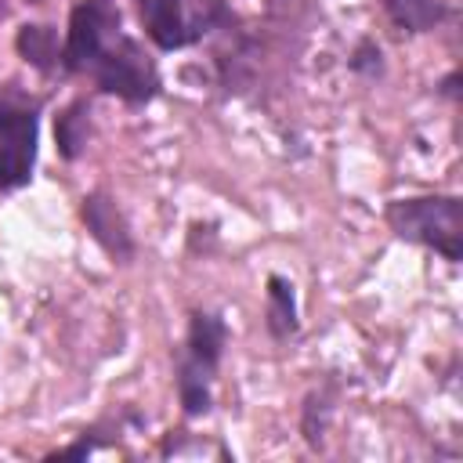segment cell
Listing matches in <instances>:
<instances>
[{
  "mask_svg": "<svg viewBox=\"0 0 463 463\" xmlns=\"http://www.w3.org/2000/svg\"><path fill=\"white\" fill-rule=\"evenodd\" d=\"M351 69H354V72H365V76H376V72H380V47L365 40V43L354 51V58H351Z\"/></svg>",
  "mask_w": 463,
  "mask_h": 463,
  "instance_id": "cell-13",
  "label": "cell"
},
{
  "mask_svg": "<svg viewBox=\"0 0 463 463\" xmlns=\"http://www.w3.org/2000/svg\"><path fill=\"white\" fill-rule=\"evenodd\" d=\"M90 452V445H72V449H65V452H58L54 459H76V456H87Z\"/></svg>",
  "mask_w": 463,
  "mask_h": 463,
  "instance_id": "cell-14",
  "label": "cell"
},
{
  "mask_svg": "<svg viewBox=\"0 0 463 463\" xmlns=\"http://www.w3.org/2000/svg\"><path fill=\"white\" fill-rule=\"evenodd\" d=\"M83 224L90 228V235L112 253V257H130L134 253V242H130V232H127V221L119 217L116 203L101 192L87 195L83 199Z\"/></svg>",
  "mask_w": 463,
  "mask_h": 463,
  "instance_id": "cell-6",
  "label": "cell"
},
{
  "mask_svg": "<svg viewBox=\"0 0 463 463\" xmlns=\"http://www.w3.org/2000/svg\"><path fill=\"white\" fill-rule=\"evenodd\" d=\"M141 18L156 47L177 51L199 36L195 22L184 14V0H141Z\"/></svg>",
  "mask_w": 463,
  "mask_h": 463,
  "instance_id": "cell-5",
  "label": "cell"
},
{
  "mask_svg": "<svg viewBox=\"0 0 463 463\" xmlns=\"http://www.w3.org/2000/svg\"><path fill=\"white\" fill-rule=\"evenodd\" d=\"M87 101H72L61 116H58V123H54V141H58V152L65 156V159H76L80 152H83V145H87V130H90V123H87Z\"/></svg>",
  "mask_w": 463,
  "mask_h": 463,
  "instance_id": "cell-9",
  "label": "cell"
},
{
  "mask_svg": "<svg viewBox=\"0 0 463 463\" xmlns=\"http://www.w3.org/2000/svg\"><path fill=\"white\" fill-rule=\"evenodd\" d=\"M36 163V109L0 94V192L22 188Z\"/></svg>",
  "mask_w": 463,
  "mask_h": 463,
  "instance_id": "cell-3",
  "label": "cell"
},
{
  "mask_svg": "<svg viewBox=\"0 0 463 463\" xmlns=\"http://www.w3.org/2000/svg\"><path fill=\"white\" fill-rule=\"evenodd\" d=\"M387 224L398 239L430 246L445 260L463 257V203L456 195L398 199L387 206Z\"/></svg>",
  "mask_w": 463,
  "mask_h": 463,
  "instance_id": "cell-1",
  "label": "cell"
},
{
  "mask_svg": "<svg viewBox=\"0 0 463 463\" xmlns=\"http://www.w3.org/2000/svg\"><path fill=\"white\" fill-rule=\"evenodd\" d=\"M14 47H18V54L29 61V65H36V69H51L54 65V58H58V36H54V29H47V25H22L18 29V36H14Z\"/></svg>",
  "mask_w": 463,
  "mask_h": 463,
  "instance_id": "cell-11",
  "label": "cell"
},
{
  "mask_svg": "<svg viewBox=\"0 0 463 463\" xmlns=\"http://www.w3.org/2000/svg\"><path fill=\"white\" fill-rule=\"evenodd\" d=\"M383 7L402 29H412V33H427L445 18L441 0H383Z\"/></svg>",
  "mask_w": 463,
  "mask_h": 463,
  "instance_id": "cell-10",
  "label": "cell"
},
{
  "mask_svg": "<svg viewBox=\"0 0 463 463\" xmlns=\"http://www.w3.org/2000/svg\"><path fill=\"white\" fill-rule=\"evenodd\" d=\"M119 33V11L116 0H83L69 14V36L61 47V61L69 72L90 69L94 58L105 51V43Z\"/></svg>",
  "mask_w": 463,
  "mask_h": 463,
  "instance_id": "cell-4",
  "label": "cell"
},
{
  "mask_svg": "<svg viewBox=\"0 0 463 463\" xmlns=\"http://www.w3.org/2000/svg\"><path fill=\"white\" fill-rule=\"evenodd\" d=\"M210 380H213V369H206L203 362L195 358H181L177 365V394H181V405L188 416H199L210 409Z\"/></svg>",
  "mask_w": 463,
  "mask_h": 463,
  "instance_id": "cell-8",
  "label": "cell"
},
{
  "mask_svg": "<svg viewBox=\"0 0 463 463\" xmlns=\"http://www.w3.org/2000/svg\"><path fill=\"white\" fill-rule=\"evenodd\" d=\"M224 336H228L224 322H221L217 315H210V311H199V315H192V326H188V351H184V354L195 358V362H203L206 369H217Z\"/></svg>",
  "mask_w": 463,
  "mask_h": 463,
  "instance_id": "cell-7",
  "label": "cell"
},
{
  "mask_svg": "<svg viewBox=\"0 0 463 463\" xmlns=\"http://www.w3.org/2000/svg\"><path fill=\"white\" fill-rule=\"evenodd\" d=\"M90 72L101 90H109L130 105H141L159 90V72H156L152 58L137 47V40H130L123 33H116L105 43V51L94 58Z\"/></svg>",
  "mask_w": 463,
  "mask_h": 463,
  "instance_id": "cell-2",
  "label": "cell"
},
{
  "mask_svg": "<svg viewBox=\"0 0 463 463\" xmlns=\"http://www.w3.org/2000/svg\"><path fill=\"white\" fill-rule=\"evenodd\" d=\"M268 329L275 336H289L297 329V304H293V286L279 275L268 279Z\"/></svg>",
  "mask_w": 463,
  "mask_h": 463,
  "instance_id": "cell-12",
  "label": "cell"
}]
</instances>
